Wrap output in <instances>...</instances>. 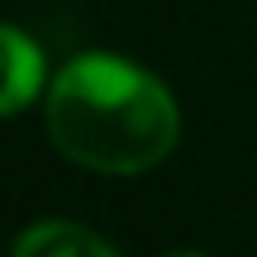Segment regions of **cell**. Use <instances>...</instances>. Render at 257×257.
<instances>
[{"mask_svg":"<svg viewBox=\"0 0 257 257\" xmlns=\"http://www.w3.org/2000/svg\"><path fill=\"white\" fill-rule=\"evenodd\" d=\"M48 138L76 167L134 176L181 138V110L153 72L124 57H76L48 86Z\"/></svg>","mask_w":257,"mask_h":257,"instance_id":"1","label":"cell"},{"mask_svg":"<svg viewBox=\"0 0 257 257\" xmlns=\"http://www.w3.org/2000/svg\"><path fill=\"white\" fill-rule=\"evenodd\" d=\"M43 91V53L15 24H0V119Z\"/></svg>","mask_w":257,"mask_h":257,"instance_id":"2","label":"cell"},{"mask_svg":"<svg viewBox=\"0 0 257 257\" xmlns=\"http://www.w3.org/2000/svg\"><path fill=\"white\" fill-rule=\"evenodd\" d=\"M10 257H114V248L100 233L81 229V224L48 219V224H34V229L19 233V243H15Z\"/></svg>","mask_w":257,"mask_h":257,"instance_id":"3","label":"cell"},{"mask_svg":"<svg viewBox=\"0 0 257 257\" xmlns=\"http://www.w3.org/2000/svg\"><path fill=\"white\" fill-rule=\"evenodd\" d=\"M172 257H205V252H172Z\"/></svg>","mask_w":257,"mask_h":257,"instance_id":"4","label":"cell"}]
</instances>
